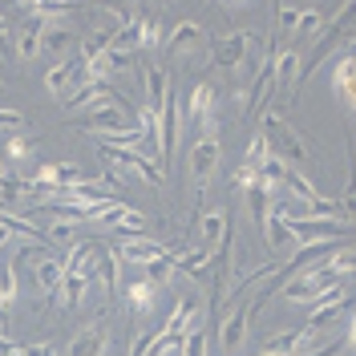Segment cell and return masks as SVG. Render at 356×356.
<instances>
[{"instance_id":"4dcf8cb0","label":"cell","mask_w":356,"mask_h":356,"mask_svg":"<svg viewBox=\"0 0 356 356\" xmlns=\"http://www.w3.org/2000/svg\"><path fill=\"white\" fill-rule=\"evenodd\" d=\"M264 239H267V247H271V251H284V247L291 243V227H288V219H284L280 211H271V215H267Z\"/></svg>"},{"instance_id":"5bb4252c","label":"cell","mask_w":356,"mask_h":356,"mask_svg":"<svg viewBox=\"0 0 356 356\" xmlns=\"http://www.w3.org/2000/svg\"><path fill=\"white\" fill-rule=\"evenodd\" d=\"M122 296H126V304H130L134 316H150L158 308V288L146 280V275H134L122 284Z\"/></svg>"},{"instance_id":"b9f144b4","label":"cell","mask_w":356,"mask_h":356,"mask_svg":"<svg viewBox=\"0 0 356 356\" xmlns=\"http://www.w3.org/2000/svg\"><path fill=\"white\" fill-rule=\"evenodd\" d=\"M154 356H182V340H162L154 348Z\"/></svg>"},{"instance_id":"ab89813d","label":"cell","mask_w":356,"mask_h":356,"mask_svg":"<svg viewBox=\"0 0 356 356\" xmlns=\"http://www.w3.org/2000/svg\"><path fill=\"white\" fill-rule=\"evenodd\" d=\"M21 353H24L21 340H13L8 332H0V356H21Z\"/></svg>"},{"instance_id":"74e56055","label":"cell","mask_w":356,"mask_h":356,"mask_svg":"<svg viewBox=\"0 0 356 356\" xmlns=\"http://www.w3.org/2000/svg\"><path fill=\"white\" fill-rule=\"evenodd\" d=\"M97 4H102L110 17H118V24H130L134 21V17H130V4H134V0H97Z\"/></svg>"},{"instance_id":"f546056e","label":"cell","mask_w":356,"mask_h":356,"mask_svg":"<svg viewBox=\"0 0 356 356\" xmlns=\"http://www.w3.org/2000/svg\"><path fill=\"white\" fill-rule=\"evenodd\" d=\"M284 178H288V162L280 154H267L264 166H259V186H267L271 195H280L284 191Z\"/></svg>"},{"instance_id":"60d3db41","label":"cell","mask_w":356,"mask_h":356,"mask_svg":"<svg viewBox=\"0 0 356 356\" xmlns=\"http://www.w3.org/2000/svg\"><path fill=\"white\" fill-rule=\"evenodd\" d=\"M340 215H344V219H353V222H356V191H348V195L340 199Z\"/></svg>"},{"instance_id":"f1b7e54d","label":"cell","mask_w":356,"mask_h":356,"mask_svg":"<svg viewBox=\"0 0 356 356\" xmlns=\"http://www.w3.org/2000/svg\"><path fill=\"white\" fill-rule=\"evenodd\" d=\"M61 280H65V264H61V255H41V264H37V284L41 291H53L61 288Z\"/></svg>"},{"instance_id":"f35d334b","label":"cell","mask_w":356,"mask_h":356,"mask_svg":"<svg viewBox=\"0 0 356 356\" xmlns=\"http://www.w3.org/2000/svg\"><path fill=\"white\" fill-rule=\"evenodd\" d=\"M0 130L21 134V130H24V113H21V110H4V106H0Z\"/></svg>"},{"instance_id":"52a82bcc","label":"cell","mask_w":356,"mask_h":356,"mask_svg":"<svg viewBox=\"0 0 356 356\" xmlns=\"http://www.w3.org/2000/svg\"><path fill=\"white\" fill-rule=\"evenodd\" d=\"M102 154H106V162H113V166H126L130 175H138L142 182H150V186H158L162 178H166V170H158L154 162L146 154H138V150H122V146H102Z\"/></svg>"},{"instance_id":"5b68a950","label":"cell","mask_w":356,"mask_h":356,"mask_svg":"<svg viewBox=\"0 0 356 356\" xmlns=\"http://www.w3.org/2000/svg\"><path fill=\"white\" fill-rule=\"evenodd\" d=\"M211 118H215V86L211 81H199V86L186 93V102H182V122L191 130H202Z\"/></svg>"},{"instance_id":"f907efd6","label":"cell","mask_w":356,"mask_h":356,"mask_svg":"<svg viewBox=\"0 0 356 356\" xmlns=\"http://www.w3.org/2000/svg\"><path fill=\"white\" fill-rule=\"evenodd\" d=\"M259 356H271V353H259Z\"/></svg>"},{"instance_id":"ee69618b","label":"cell","mask_w":356,"mask_h":356,"mask_svg":"<svg viewBox=\"0 0 356 356\" xmlns=\"http://www.w3.org/2000/svg\"><path fill=\"white\" fill-rule=\"evenodd\" d=\"M340 353H344V340H332V344H324V348H316L308 356H340Z\"/></svg>"},{"instance_id":"2e32d148","label":"cell","mask_w":356,"mask_h":356,"mask_svg":"<svg viewBox=\"0 0 356 356\" xmlns=\"http://www.w3.org/2000/svg\"><path fill=\"white\" fill-rule=\"evenodd\" d=\"M126 126H138V122H130V118L122 113V106L89 110V118H81V130H93L97 138H106V134H118V130H126Z\"/></svg>"},{"instance_id":"ac0fdd59","label":"cell","mask_w":356,"mask_h":356,"mask_svg":"<svg viewBox=\"0 0 356 356\" xmlns=\"http://www.w3.org/2000/svg\"><path fill=\"white\" fill-rule=\"evenodd\" d=\"M13 53H17V61H24V65H33L37 57H41V21L33 17V21H24L17 33H13Z\"/></svg>"},{"instance_id":"603a6c76","label":"cell","mask_w":356,"mask_h":356,"mask_svg":"<svg viewBox=\"0 0 356 356\" xmlns=\"http://www.w3.org/2000/svg\"><path fill=\"white\" fill-rule=\"evenodd\" d=\"M227 227H231V215H227V211H207V215L199 219V231H202L199 247H207V251H219Z\"/></svg>"},{"instance_id":"7dc6e473","label":"cell","mask_w":356,"mask_h":356,"mask_svg":"<svg viewBox=\"0 0 356 356\" xmlns=\"http://www.w3.org/2000/svg\"><path fill=\"white\" fill-rule=\"evenodd\" d=\"M8 239H13V231H8V227H0V251L8 247Z\"/></svg>"},{"instance_id":"d590c367","label":"cell","mask_w":356,"mask_h":356,"mask_svg":"<svg viewBox=\"0 0 356 356\" xmlns=\"http://www.w3.org/2000/svg\"><path fill=\"white\" fill-rule=\"evenodd\" d=\"M271 154V142H267V134H251V142H247V154H243V166H251V170H259L264 166V158Z\"/></svg>"},{"instance_id":"681fc988","label":"cell","mask_w":356,"mask_h":356,"mask_svg":"<svg viewBox=\"0 0 356 356\" xmlns=\"http://www.w3.org/2000/svg\"><path fill=\"white\" fill-rule=\"evenodd\" d=\"M222 4H227V8H239V4H247V0H222Z\"/></svg>"},{"instance_id":"f6af8a7d","label":"cell","mask_w":356,"mask_h":356,"mask_svg":"<svg viewBox=\"0 0 356 356\" xmlns=\"http://www.w3.org/2000/svg\"><path fill=\"white\" fill-rule=\"evenodd\" d=\"M8 41H13V33H8V21H4V13H0V57L8 53Z\"/></svg>"},{"instance_id":"277c9868","label":"cell","mask_w":356,"mask_h":356,"mask_svg":"<svg viewBox=\"0 0 356 356\" xmlns=\"http://www.w3.org/2000/svg\"><path fill=\"white\" fill-rule=\"evenodd\" d=\"M89 222H93V227H102V231H130V235H142V231H146V219H142L134 207H126L122 199L106 202V207H102Z\"/></svg>"},{"instance_id":"30bf717a","label":"cell","mask_w":356,"mask_h":356,"mask_svg":"<svg viewBox=\"0 0 356 356\" xmlns=\"http://www.w3.org/2000/svg\"><path fill=\"white\" fill-rule=\"evenodd\" d=\"M178 89L170 86L166 89V102H162V162H170L175 158V150H178V126H182V113H178Z\"/></svg>"},{"instance_id":"83f0119b","label":"cell","mask_w":356,"mask_h":356,"mask_svg":"<svg viewBox=\"0 0 356 356\" xmlns=\"http://www.w3.org/2000/svg\"><path fill=\"white\" fill-rule=\"evenodd\" d=\"M308 328H296V332H280V336H271L264 344V353L271 356H300V348H304V340H308Z\"/></svg>"},{"instance_id":"e0dca14e","label":"cell","mask_w":356,"mask_h":356,"mask_svg":"<svg viewBox=\"0 0 356 356\" xmlns=\"http://www.w3.org/2000/svg\"><path fill=\"white\" fill-rule=\"evenodd\" d=\"M65 110H106V106H118V93H113L110 86H93V81H86V86L77 89L69 102H61Z\"/></svg>"},{"instance_id":"9c48e42d","label":"cell","mask_w":356,"mask_h":356,"mask_svg":"<svg viewBox=\"0 0 356 356\" xmlns=\"http://www.w3.org/2000/svg\"><path fill=\"white\" fill-rule=\"evenodd\" d=\"M207 37V29L199 21H178L166 37H162V53H170V57H182V53H195Z\"/></svg>"},{"instance_id":"7c38bea8","label":"cell","mask_w":356,"mask_h":356,"mask_svg":"<svg viewBox=\"0 0 356 356\" xmlns=\"http://www.w3.org/2000/svg\"><path fill=\"white\" fill-rule=\"evenodd\" d=\"M113 251H118V259H122V264L142 267L146 259H154V255H162L166 247H162V243H154V239H146V235H122V239L113 243Z\"/></svg>"},{"instance_id":"7bdbcfd3","label":"cell","mask_w":356,"mask_h":356,"mask_svg":"<svg viewBox=\"0 0 356 356\" xmlns=\"http://www.w3.org/2000/svg\"><path fill=\"white\" fill-rule=\"evenodd\" d=\"M21 356H57V348L53 344H24Z\"/></svg>"},{"instance_id":"4316f807","label":"cell","mask_w":356,"mask_h":356,"mask_svg":"<svg viewBox=\"0 0 356 356\" xmlns=\"http://www.w3.org/2000/svg\"><path fill=\"white\" fill-rule=\"evenodd\" d=\"M271 199H275V195H271L267 186H259V182H255L251 191H243V202H247V211H251V222H255L259 231H264L267 215H271Z\"/></svg>"},{"instance_id":"d6986e66","label":"cell","mask_w":356,"mask_h":356,"mask_svg":"<svg viewBox=\"0 0 356 356\" xmlns=\"http://www.w3.org/2000/svg\"><path fill=\"white\" fill-rule=\"evenodd\" d=\"M89 284H93V275H86V271H65V280H61V288L53 291V300H57V308H61V312L77 308V304L86 300Z\"/></svg>"},{"instance_id":"9a60e30c","label":"cell","mask_w":356,"mask_h":356,"mask_svg":"<svg viewBox=\"0 0 356 356\" xmlns=\"http://www.w3.org/2000/svg\"><path fill=\"white\" fill-rule=\"evenodd\" d=\"M106 348H110V332L102 324H86L81 332L69 340L65 356H106Z\"/></svg>"},{"instance_id":"d6a6232c","label":"cell","mask_w":356,"mask_h":356,"mask_svg":"<svg viewBox=\"0 0 356 356\" xmlns=\"http://www.w3.org/2000/svg\"><path fill=\"white\" fill-rule=\"evenodd\" d=\"M134 41L138 49H162V29L150 17H134Z\"/></svg>"},{"instance_id":"484cf974","label":"cell","mask_w":356,"mask_h":356,"mask_svg":"<svg viewBox=\"0 0 356 356\" xmlns=\"http://www.w3.org/2000/svg\"><path fill=\"white\" fill-rule=\"evenodd\" d=\"M175 271H178V267H175V255H170V251H162V255H154V259H146V264H142V275H146L158 291L175 280Z\"/></svg>"},{"instance_id":"4fadbf2b","label":"cell","mask_w":356,"mask_h":356,"mask_svg":"<svg viewBox=\"0 0 356 356\" xmlns=\"http://www.w3.org/2000/svg\"><path fill=\"white\" fill-rule=\"evenodd\" d=\"M348 300H353V296H348V288H344V284H336V288H328V291H324V300H320V304H316V308L308 312L304 328H308V332H316L320 324H328V320H336V316H340V308H344Z\"/></svg>"},{"instance_id":"8d00e7d4","label":"cell","mask_w":356,"mask_h":356,"mask_svg":"<svg viewBox=\"0 0 356 356\" xmlns=\"http://www.w3.org/2000/svg\"><path fill=\"white\" fill-rule=\"evenodd\" d=\"M4 158H8V162H24V158H29V142H24L21 134H8V142H4Z\"/></svg>"},{"instance_id":"7402d4cb","label":"cell","mask_w":356,"mask_h":356,"mask_svg":"<svg viewBox=\"0 0 356 356\" xmlns=\"http://www.w3.org/2000/svg\"><path fill=\"white\" fill-rule=\"evenodd\" d=\"M69 44H73V33H69L61 21H41V49L44 53H53L57 61H65Z\"/></svg>"},{"instance_id":"8992f818","label":"cell","mask_w":356,"mask_h":356,"mask_svg":"<svg viewBox=\"0 0 356 356\" xmlns=\"http://www.w3.org/2000/svg\"><path fill=\"white\" fill-rule=\"evenodd\" d=\"M89 275L102 280V291L106 296H113V291L122 288V259H118V251L93 243V251H89Z\"/></svg>"},{"instance_id":"816d5d0a","label":"cell","mask_w":356,"mask_h":356,"mask_svg":"<svg viewBox=\"0 0 356 356\" xmlns=\"http://www.w3.org/2000/svg\"><path fill=\"white\" fill-rule=\"evenodd\" d=\"M0 89H4V81H0Z\"/></svg>"},{"instance_id":"1f68e13d","label":"cell","mask_w":356,"mask_h":356,"mask_svg":"<svg viewBox=\"0 0 356 356\" xmlns=\"http://www.w3.org/2000/svg\"><path fill=\"white\" fill-rule=\"evenodd\" d=\"M21 296V280H17V264H0V308L8 312Z\"/></svg>"},{"instance_id":"8fae6325","label":"cell","mask_w":356,"mask_h":356,"mask_svg":"<svg viewBox=\"0 0 356 356\" xmlns=\"http://www.w3.org/2000/svg\"><path fill=\"white\" fill-rule=\"evenodd\" d=\"M332 93L356 113V49H348L344 57H336V65H332Z\"/></svg>"},{"instance_id":"ffe728a7","label":"cell","mask_w":356,"mask_h":356,"mask_svg":"<svg viewBox=\"0 0 356 356\" xmlns=\"http://www.w3.org/2000/svg\"><path fill=\"white\" fill-rule=\"evenodd\" d=\"M73 86H77V65L73 61H53V65L44 69V89L53 93V97H65V93H73Z\"/></svg>"},{"instance_id":"cb8c5ba5","label":"cell","mask_w":356,"mask_h":356,"mask_svg":"<svg viewBox=\"0 0 356 356\" xmlns=\"http://www.w3.org/2000/svg\"><path fill=\"white\" fill-rule=\"evenodd\" d=\"M142 81H146V106H150V110H162L166 89L175 86V81H170V73H166L162 65H146V69H142Z\"/></svg>"},{"instance_id":"bcb514c9","label":"cell","mask_w":356,"mask_h":356,"mask_svg":"<svg viewBox=\"0 0 356 356\" xmlns=\"http://www.w3.org/2000/svg\"><path fill=\"white\" fill-rule=\"evenodd\" d=\"M344 344H353V348H356V312L348 316V332H344Z\"/></svg>"},{"instance_id":"7a4b0ae2","label":"cell","mask_w":356,"mask_h":356,"mask_svg":"<svg viewBox=\"0 0 356 356\" xmlns=\"http://www.w3.org/2000/svg\"><path fill=\"white\" fill-rule=\"evenodd\" d=\"M264 134H267V142L275 146V154L284 158L288 166H308L312 158H308V146H304V138L296 134V126H288L284 122V113H275V110H267L264 113Z\"/></svg>"},{"instance_id":"3957f363","label":"cell","mask_w":356,"mask_h":356,"mask_svg":"<svg viewBox=\"0 0 356 356\" xmlns=\"http://www.w3.org/2000/svg\"><path fill=\"white\" fill-rule=\"evenodd\" d=\"M251 29H239V33H227L219 41L211 44V65L215 69H227V73H235V69L247 65V57H251Z\"/></svg>"},{"instance_id":"e575fe53","label":"cell","mask_w":356,"mask_h":356,"mask_svg":"<svg viewBox=\"0 0 356 356\" xmlns=\"http://www.w3.org/2000/svg\"><path fill=\"white\" fill-rule=\"evenodd\" d=\"M320 24H324V13H320V8H304V13H300V21H296L291 41H316Z\"/></svg>"},{"instance_id":"44dd1931","label":"cell","mask_w":356,"mask_h":356,"mask_svg":"<svg viewBox=\"0 0 356 356\" xmlns=\"http://www.w3.org/2000/svg\"><path fill=\"white\" fill-rule=\"evenodd\" d=\"M300 69H304V57L296 49H280L275 61H271V73H275V89H288L300 81Z\"/></svg>"},{"instance_id":"6da1fadb","label":"cell","mask_w":356,"mask_h":356,"mask_svg":"<svg viewBox=\"0 0 356 356\" xmlns=\"http://www.w3.org/2000/svg\"><path fill=\"white\" fill-rule=\"evenodd\" d=\"M222 158V138H219V113L202 126V138L191 146V154H186V166H191V186H195V195L202 199V191H207V182L215 175V166H219ZM195 199V202H199Z\"/></svg>"},{"instance_id":"d4e9b609","label":"cell","mask_w":356,"mask_h":356,"mask_svg":"<svg viewBox=\"0 0 356 356\" xmlns=\"http://www.w3.org/2000/svg\"><path fill=\"white\" fill-rule=\"evenodd\" d=\"M211 259H215V251H207V247H191V251H178L175 255V267L182 275H191V280H202L207 271H211Z\"/></svg>"},{"instance_id":"c3c4849f","label":"cell","mask_w":356,"mask_h":356,"mask_svg":"<svg viewBox=\"0 0 356 356\" xmlns=\"http://www.w3.org/2000/svg\"><path fill=\"white\" fill-rule=\"evenodd\" d=\"M8 178V158H0V182Z\"/></svg>"},{"instance_id":"ba28073f","label":"cell","mask_w":356,"mask_h":356,"mask_svg":"<svg viewBox=\"0 0 356 356\" xmlns=\"http://www.w3.org/2000/svg\"><path fill=\"white\" fill-rule=\"evenodd\" d=\"M251 296H243L239 304H235V312L222 320V332H219V348H222V356H231L239 344L247 340V324H251Z\"/></svg>"},{"instance_id":"836d02e7","label":"cell","mask_w":356,"mask_h":356,"mask_svg":"<svg viewBox=\"0 0 356 356\" xmlns=\"http://www.w3.org/2000/svg\"><path fill=\"white\" fill-rule=\"evenodd\" d=\"M300 13H304V8H296V4H288V0H280V4H275V41H284V37L296 33Z\"/></svg>"}]
</instances>
